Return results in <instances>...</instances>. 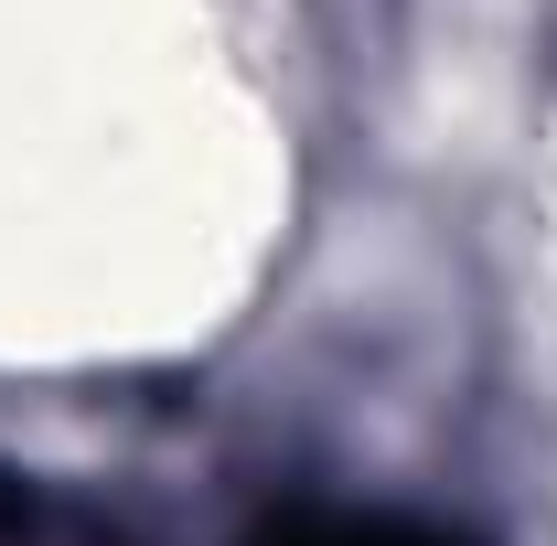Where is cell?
<instances>
[{
  "mask_svg": "<svg viewBox=\"0 0 557 546\" xmlns=\"http://www.w3.org/2000/svg\"><path fill=\"white\" fill-rule=\"evenodd\" d=\"M247 546H472L450 525H418V514H354V504H289L269 514Z\"/></svg>",
  "mask_w": 557,
  "mask_h": 546,
  "instance_id": "1",
  "label": "cell"
}]
</instances>
